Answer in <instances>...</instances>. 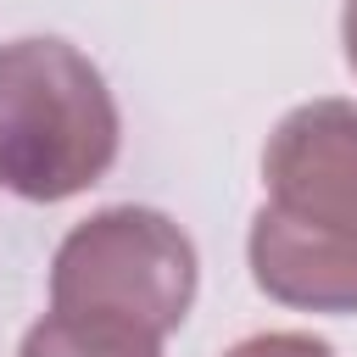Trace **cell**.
<instances>
[{"mask_svg":"<svg viewBox=\"0 0 357 357\" xmlns=\"http://www.w3.org/2000/svg\"><path fill=\"white\" fill-rule=\"evenodd\" d=\"M268 201L245 257L262 296L301 312H357V100H307L262 151Z\"/></svg>","mask_w":357,"mask_h":357,"instance_id":"obj_1","label":"cell"},{"mask_svg":"<svg viewBox=\"0 0 357 357\" xmlns=\"http://www.w3.org/2000/svg\"><path fill=\"white\" fill-rule=\"evenodd\" d=\"M123 145L100 67L67 39L0 45V184L22 201H67L106 178Z\"/></svg>","mask_w":357,"mask_h":357,"instance_id":"obj_2","label":"cell"},{"mask_svg":"<svg viewBox=\"0 0 357 357\" xmlns=\"http://www.w3.org/2000/svg\"><path fill=\"white\" fill-rule=\"evenodd\" d=\"M195 245L156 206H106L84 218L50 262V312L173 335L195 301Z\"/></svg>","mask_w":357,"mask_h":357,"instance_id":"obj_3","label":"cell"},{"mask_svg":"<svg viewBox=\"0 0 357 357\" xmlns=\"http://www.w3.org/2000/svg\"><path fill=\"white\" fill-rule=\"evenodd\" d=\"M17 357H162V340L117 329V324H89V318L50 312L22 335Z\"/></svg>","mask_w":357,"mask_h":357,"instance_id":"obj_4","label":"cell"},{"mask_svg":"<svg viewBox=\"0 0 357 357\" xmlns=\"http://www.w3.org/2000/svg\"><path fill=\"white\" fill-rule=\"evenodd\" d=\"M223 357H335V351H329V340H318V335L273 329V335H251V340L229 346Z\"/></svg>","mask_w":357,"mask_h":357,"instance_id":"obj_5","label":"cell"},{"mask_svg":"<svg viewBox=\"0 0 357 357\" xmlns=\"http://www.w3.org/2000/svg\"><path fill=\"white\" fill-rule=\"evenodd\" d=\"M340 45H346V61L357 73V0H346V11H340Z\"/></svg>","mask_w":357,"mask_h":357,"instance_id":"obj_6","label":"cell"}]
</instances>
